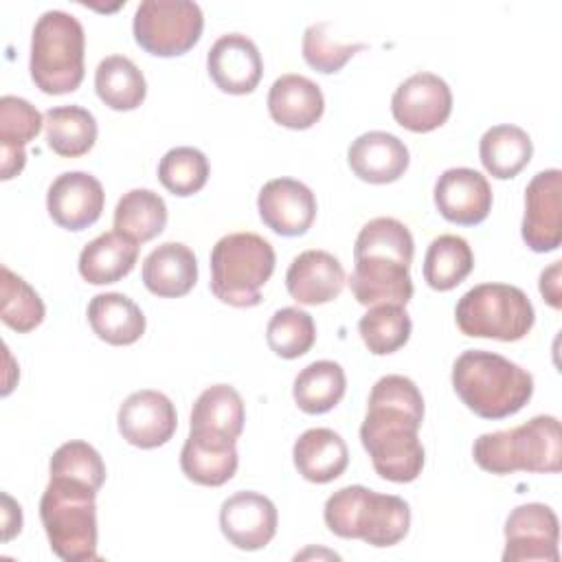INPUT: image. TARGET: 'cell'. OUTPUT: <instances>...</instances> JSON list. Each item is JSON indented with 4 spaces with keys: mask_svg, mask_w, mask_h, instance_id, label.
<instances>
[{
    "mask_svg": "<svg viewBox=\"0 0 562 562\" xmlns=\"http://www.w3.org/2000/svg\"><path fill=\"white\" fill-rule=\"evenodd\" d=\"M422 422L424 397L411 378L391 373L373 384L360 426V441L378 476L393 483H411L422 474Z\"/></svg>",
    "mask_w": 562,
    "mask_h": 562,
    "instance_id": "1",
    "label": "cell"
},
{
    "mask_svg": "<svg viewBox=\"0 0 562 562\" xmlns=\"http://www.w3.org/2000/svg\"><path fill=\"white\" fill-rule=\"evenodd\" d=\"M415 241L408 226L395 217L369 220L353 244L349 288L360 305H404L413 296L411 261Z\"/></svg>",
    "mask_w": 562,
    "mask_h": 562,
    "instance_id": "2",
    "label": "cell"
},
{
    "mask_svg": "<svg viewBox=\"0 0 562 562\" xmlns=\"http://www.w3.org/2000/svg\"><path fill=\"white\" fill-rule=\"evenodd\" d=\"M452 386L459 400L483 419L518 413L533 395V378L501 353L468 349L452 364Z\"/></svg>",
    "mask_w": 562,
    "mask_h": 562,
    "instance_id": "3",
    "label": "cell"
},
{
    "mask_svg": "<svg viewBox=\"0 0 562 562\" xmlns=\"http://www.w3.org/2000/svg\"><path fill=\"white\" fill-rule=\"evenodd\" d=\"M97 490L66 476H50L40 518L48 544L64 562H92L97 553Z\"/></svg>",
    "mask_w": 562,
    "mask_h": 562,
    "instance_id": "4",
    "label": "cell"
},
{
    "mask_svg": "<svg viewBox=\"0 0 562 562\" xmlns=\"http://www.w3.org/2000/svg\"><path fill=\"white\" fill-rule=\"evenodd\" d=\"M472 457L481 470L492 474H512L518 470L560 472V422L553 415H536L516 428L483 432L474 439Z\"/></svg>",
    "mask_w": 562,
    "mask_h": 562,
    "instance_id": "5",
    "label": "cell"
},
{
    "mask_svg": "<svg viewBox=\"0 0 562 562\" xmlns=\"http://www.w3.org/2000/svg\"><path fill=\"white\" fill-rule=\"evenodd\" d=\"M325 525L338 538H358L371 547H393L408 533V503L364 485H347L325 501Z\"/></svg>",
    "mask_w": 562,
    "mask_h": 562,
    "instance_id": "6",
    "label": "cell"
},
{
    "mask_svg": "<svg viewBox=\"0 0 562 562\" xmlns=\"http://www.w3.org/2000/svg\"><path fill=\"white\" fill-rule=\"evenodd\" d=\"M86 35L79 20L66 11H44L31 37L29 70L33 83L46 94L75 92L86 75Z\"/></svg>",
    "mask_w": 562,
    "mask_h": 562,
    "instance_id": "7",
    "label": "cell"
},
{
    "mask_svg": "<svg viewBox=\"0 0 562 562\" xmlns=\"http://www.w3.org/2000/svg\"><path fill=\"white\" fill-rule=\"evenodd\" d=\"M277 255L257 233H228L211 250V292L226 305L255 307L274 272Z\"/></svg>",
    "mask_w": 562,
    "mask_h": 562,
    "instance_id": "8",
    "label": "cell"
},
{
    "mask_svg": "<svg viewBox=\"0 0 562 562\" xmlns=\"http://www.w3.org/2000/svg\"><path fill=\"white\" fill-rule=\"evenodd\" d=\"M461 334L514 342L525 338L536 321L529 296L509 283H481L468 290L454 307Z\"/></svg>",
    "mask_w": 562,
    "mask_h": 562,
    "instance_id": "9",
    "label": "cell"
},
{
    "mask_svg": "<svg viewBox=\"0 0 562 562\" xmlns=\"http://www.w3.org/2000/svg\"><path fill=\"white\" fill-rule=\"evenodd\" d=\"M202 29V9L191 0H143L132 24L136 44L156 57L184 55L198 44Z\"/></svg>",
    "mask_w": 562,
    "mask_h": 562,
    "instance_id": "10",
    "label": "cell"
},
{
    "mask_svg": "<svg viewBox=\"0 0 562 562\" xmlns=\"http://www.w3.org/2000/svg\"><path fill=\"white\" fill-rule=\"evenodd\" d=\"M391 112L404 130L417 134L432 132L441 127L452 112L450 86L435 72H415L395 88Z\"/></svg>",
    "mask_w": 562,
    "mask_h": 562,
    "instance_id": "11",
    "label": "cell"
},
{
    "mask_svg": "<svg viewBox=\"0 0 562 562\" xmlns=\"http://www.w3.org/2000/svg\"><path fill=\"white\" fill-rule=\"evenodd\" d=\"M533 252H551L562 244V171H538L525 189V217L520 226Z\"/></svg>",
    "mask_w": 562,
    "mask_h": 562,
    "instance_id": "12",
    "label": "cell"
},
{
    "mask_svg": "<svg viewBox=\"0 0 562 562\" xmlns=\"http://www.w3.org/2000/svg\"><path fill=\"white\" fill-rule=\"evenodd\" d=\"M560 522L555 512L542 503L518 505L505 520V562L544 560L558 562Z\"/></svg>",
    "mask_w": 562,
    "mask_h": 562,
    "instance_id": "13",
    "label": "cell"
},
{
    "mask_svg": "<svg viewBox=\"0 0 562 562\" xmlns=\"http://www.w3.org/2000/svg\"><path fill=\"white\" fill-rule=\"evenodd\" d=\"M116 424L121 437L127 443L151 450L173 437L178 428V415L176 406L165 393L143 389L125 397L116 413Z\"/></svg>",
    "mask_w": 562,
    "mask_h": 562,
    "instance_id": "14",
    "label": "cell"
},
{
    "mask_svg": "<svg viewBox=\"0 0 562 562\" xmlns=\"http://www.w3.org/2000/svg\"><path fill=\"white\" fill-rule=\"evenodd\" d=\"M261 222L281 237H299L310 231L316 217V195L294 178L268 180L257 195Z\"/></svg>",
    "mask_w": 562,
    "mask_h": 562,
    "instance_id": "15",
    "label": "cell"
},
{
    "mask_svg": "<svg viewBox=\"0 0 562 562\" xmlns=\"http://www.w3.org/2000/svg\"><path fill=\"white\" fill-rule=\"evenodd\" d=\"M274 503L259 492H235L220 507V529L241 551L263 549L277 533Z\"/></svg>",
    "mask_w": 562,
    "mask_h": 562,
    "instance_id": "16",
    "label": "cell"
},
{
    "mask_svg": "<svg viewBox=\"0 0 562 562\" xmlns=\"http://www.w3.org/2000/svg\"><path fill=\"white\" fill-rule=\"evenodd\" d=\"M105 204L101 182L86 171L59 173L46 193V209L53 222L66 231H83L92 226Z\"/></svg>",
    "mask_w": 562,
    "mask_h": 562,
    "instance_id": "17",
    "label": "cell"
},
{
    "mask_svg": "<svg viewBox=\"0 0 562 562\" xmlns=\"http://www.w3.org/2000/svg\"><path fill=\"white\" fill-rule=\"evenodd\" d=\"M211 81L228 94H250L263 75V59L257 44L241 33L220 35L206 55Z\"/></svg>",
    "mask_w": 562,
    "mask_h": 562,
    "instance_id": "18",
    "label": "cell"
},
{
    "mask_svg": "<svg viewBox=\"0 0 562 562\" xmlns=\"http://www.w3.org/2000/svg\"><path fill=\"white\" fill-rule=\"evenodd\" d=\"M435 206L452 224H481L492 211V187L487 178L470 167L446 169L435 182Z\"/></svg>",
    "mask_w": 562,
    "mask_h": 562,
    "instance_id": "19",
    "label": "cell"
},
{
    "mask_svg": "<svg viewBox=\"0 0 562 562\" xmlns=\"http://www.w3.org/2000/svg\"><path fill=\"white\" fill-rule=\"evenodd\" d=\"M345 268L327 250H303L285 272V288L301 305H323L334 301L345 288Z\"/></svg>",
    "mask_w": 562,
    "mask_h": 562,
    "instance_id": "20",
    "label": "cell"
},
{
    "mask_svg": "<svg viewBox=\"0 0 562 562\" xmlns=\"http://www.w3.org/2000/svg\"><path fill=\"white\" fill-rule=\"evenodd\" d=\"M351 171L371 184H389L404 176L411 156L406 145L389 132H364L347 149Z\"/></svg>",
    "mask_w": 562,
    "mask_h": 562,
    "instance_id": "21",
    "label": "cell"
},
{
    "mask_svg": "<svg viewBox=\"0 0 562 562\" xmlns=\"http://www.w3.org/2000/svg\"><path fill=\"white\" fill-rule=\"evenodd\" d=\"M235 443V439L191 430L180 452V468L184 476L206 487L224 485L233 479L239 465Z\"/></svg>",
    "mask_w": 562,
    "mask_h": 562,
    "instance_id": "22",
    "label": "cell"
},
{
    "mask_svg": "<svg viewBox=\"0 0 562 562\" xmlns=\"http://www.w3.org/2000/svg\"><path fill=\"white\" fill-rule=\"evenodd\" d=\"M268 112L274 123L290 130L312 127L325 112L321 86L312 79L288 72L274 79L268 92Z\"/></svg>",
    "mask_w": 562,
    "mask_h": 562,
    "instance_id": "23",
    "label": "cell"
},
{
    "mask_svg": "<svg viewBox=\"0 0 562 562\" xmlns=\"http://www.w3.org/2000/svg\"><path fill=\"white\" fill-rule=\"evenodd\" d=\"M145 288L162 299H178L193 290L198 281V259L187 244L165 241L143 261Z\"/></svg>",
    "mask_w": 562,
    "mask_h": 562,
    "instance_id": "24",
    "label": "cell"
},
{
    "mask_svg": "<svg viewBox=\"0 0 562 562\" xmlns=\"http://www.w3.org/2000/svg\"><path fill=\"white\" fill-rule=\"evenodd\" d=\"M44 116L22 97L4 94L0 99V147H2V180H11L24 169V147L40 134Z\"/></svg>",
    "mask_w": 562,
    "mask_h": 562,
    "instance_id": "25",
    "label": "cell"
},
{
    "mask_svg": "<svg viewBox=\"0 0 562 562\" xmlns=\"http://www.w3.org/2000/svg\"><path fill=\"white\" fill-rule=\"evenodd\" d=\"M294 468L310 483H329L338 479L349 465V450L345 439L331 428L305 430L292 448Z\"/></svg>",
    "mask_w": 562,
    "mask_h": 562,
    "instance_id": "26",
    "label": "cell"
},
{
    "mask_svg": "<svg viewBox=\"0 0 562 562\" xmlns=\"http://www.w3.org/2000/svg\"><path fill=\"white\" fill-rule=\"evenodd\" d=\"M138 259V241L119 231L101 233L83 246L79 255V274L92 285L116 283L127 277Z\"/></svg>",
    "mask_w": 562,
    "mask_h": 562,
    "instance_id": "27",
    "label": "cell"
},
{
    "mask_svg": "<svg viewBox=\"0 0 562 562\" xmlns=\"http://www.w3.org/2000/svg\"><path fill=\"white\" fill-rule=\"evenodd\" d=\"M88 323L92 331L114 347L134 345L145 334L143 310L121 292H103L88 303Z\"/></svg>",
    "mask_w": 562,
    "mask_h": 562,
    "instance_id": "28",
    "label": "cell"
},
{
    "mask_svg": "<svg viewBox=\"0 0 562 562\" xmlns=\"http://www.w3.org/2000/svg\"><path fill=\"white\" fill-rule=\"evenodd\" d=\"M246 422L241 395L231 384H213L204 389L191 411L189 428L193 432L239 439Z\"/></svg>",
    "mask_w": 562,
    "mask_h": 562,
    "instance_id": "29",
    "label": "cell"
},
{
    "mask_svg": "<svg viewBox=\"0 0 562 562\" xmlns=\"http://www.w3.org/2000/svg\"><path fill=\"white\" fill-rule=\"evenodd\" d=\"M479 156L490 176L509 180L529 165L533 143L522 127L503 123L485 130L479 143Z\"/></svg>",
    "mask_w": 562,
    "mask_h": 562,
    "instance_id": "30",
    "label": "cell"
},
{
    "mask_svg": "<svg viewBox=\"0 0 562 562\" xmlns=\"http://www.w3.org/2000/svg\"><path fill=\"white\" fill-rule=\"evenodd\" d=\"M347 391L345 369L334 360H316L299 371L292 386L296 406L307 415L331 411Z\"/></svg>",
    "mask_w": 562,
    "mask_h": 562,
    "instance_id": "31",
    "label": "cell"
},
{
    "mask_svg": "<svg viewBox=\"0 0 562 562\" xmlns=\"http://www.w3.org/2000/svg\"><path fill=\"white\" fill-rule=\"evenodd\" d=\"M94 90L99 99L119 112L136 110L147 94L140 68L125 55H110L94 70Z\"/></svg>",
    "mask_w": 562,
    "mask_h": 562,
    "instance_id": "32",
    "label": "cell"
},
{
    "mask_svg": "<svg viewBox=\"0 0 562 562\" xmlns=\"http://www.w3.org/2000/svg\"><path fill=\"white\" fill-rule=\"evenodd\" d=\"M46 145L64 156L77 158L88 154L97 143V121L81 105H59L44 114Z\"/></svg>",
    "mask_w": 562,
    "mask_h": 562,
    "instance_id": "33",
    "label": "cell"
},
{
    "mask_svg": "<svg viewBox=\"0 0 562 562\" xmlns=\"http://www.w3.org/2000/svg\"><path fill=\"white\" fill-rule=\"evenodd\" d=\"M167 226V204L151 189H132L123 193L114 209V231L145 244L158 237Z\"/></svg>",
    "mask_w": 562,
    "mask_h": 562,
    "instance_id": "34",
    "label": "cell"
},
{
    "mask_svg": "<svg viewBox=\"0 0 562 562\" xmlns=\"http://www.w3.org/2000/svg\"><path fill=\"white\" fill-rule=\"evenodd\" d=\"M474 268L470 244L459 235H439L424 257V279L437 292L457 288Z\"/></svg>",
    "mask_w": 562,
    "mask_h": 562,
    "instance_id": "35",
    "label": "cell"
},
{
    "mask_svg": "<svg viewBox=\"0 0 562 562\" xmlns=\"http://www.w3.org/2000/svg\"><path fill=\"white\" fill-rule=\"evenodd\" d=\"M411 316L404 305H373L360 321L358 331L373 356H389L404 347L411 338Z\"/></svg>",
    "mask_w": 562,
    "mask_h": 562,
    "instance_id": "36",
    "label": "cell"
},
{
    "mask_svg": "<svg viewBox=\"0 0 562 562\" xmlns=\"http://www.w3.org/2000/svg\"><path fill=\"white\" fill-rule=\"evenodd\" d=\"M0 316L2 323L18 334L33 331L46 316L44 301L40 294L7 266L0 268Z\"/></svg>",
    "mask_w": 562,
    "mask_h": 562,
    "instance_id": "37",
    "label": "cell"
},
{
    "mask_svg": "<svg viewBox=\"0 0 562 562\" xmlns=\"http://www.w3.org/2000/svg\"><path fill=\"white\" fill-rule=\"evenodd\" d=\"M266 340L279 358H301L316 340L314 318L299 307H281L268 321Z\"/></svg>",
    "mask_w": 562,
    "mask_h": 562,
    "instance_id": "38",
    "label": "cell"
},
{
    "mask_svg": "<svg viewBox=\"0 0 562 562\" xmlns=\"http://www.w3.org/2000/svg\"><path fill=\"white\" fill-rule=\"evenodd\" d=\"M158 180L173 195H193L209 180V160L195 147H173L158 162Z\"/></svg>",
    "mask_w": 562,
    "mask_h": 562,
    "instance_id": "39",
    "label": "cell"
},
{
    "mask_svg": "<svg viewBox=\"0 0 562 562\" xmlns=\"http://www.w3.org/2000/svg\"><path fill=\"white\" fill-rule=\"evenodd\" d=\"M48 472H50V476H66V479L81 481V483L94 487L97 492L101 490V485L105 481V463H103L101 454L90 443H86L81 439L61 443L50 457Z\"/></svg>",
    "mask_w": 562,
    "mask_h": 562,
    "instance_id": "40",
    "label": "cell"
},
{
    "mask_svg": "<svg viewBox=\"0 0 562 562\" xmlns=\"http://www.w3.org/2000/svg\"><path fill=\"white\" fill-rule=\"evenodd\" d=\"M331 22H316L303 33V59L307 66L323 75L338 72L356 53L364 50L367 44H345L329 35Z\"/></svg>",
    "mask_w": 562,
    "mask_h": 562,
    "instance_id": "41",
    "label": "cell"
},
{
    "mask_svg": "<svg viewBox=\"0 0 562 562\" xmlns=\"http://www.w3.org/2000/svg\"><path fill=\"white\" fill-rule=\"evenodd\" d=\"M560 268H562V261H553L547 270H542L540 274V294L544 296V301L560 310L562 305V292H560Z\"/></svg>",
    "mask_w": 562,
    "mask_h": 562,
    "instance_id": "42",
    "label": "cell"
},
{
    "mask_svg": "<svg viewBox=\"0 0 562 562\" xmlns=\"http://www.w3.org/2000/svg\"><path fill=\"white\" fill-rule=\"evenodd\" d=\"M2 501H4V540H11L22 529V512H20V505H15L9 494H2Z\"/></svg>",
    "mask_w": 562,
    "mask_h": 562,
    "instance_id": "43",
    "label": "cell"
}]
</instances>
